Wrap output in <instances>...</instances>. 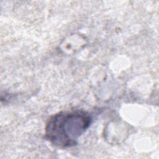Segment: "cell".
Masks as SVG:
<instances>
[{
  "instance_id": "cell-1",
  "label": "cell",
  "mask_w": 159,
  "mask_h": 159,
  "mask_svg": "<svg viewBox=\"0 0 159 159\" xmlns=\"http://www.w3.org/2000/svg\"><path fill=\"white\" fill-rule=\"evenodd\" d=\"M91 123V117L85 111L60 112L48 120L45 138L57 147H70L76 145L78 138L88 129Z\"/></svg>"
},
{
  "instance_id": "cell-2",
  "label": "cell",
  "mask_w": 159,
  "mask_h": 159,
  "mask_svg": "<svg viewBox=\"0 0 159 159\" xmlns=\"http://www.w3.org/2000/svg\"><path fill=\"white\" fill-rule=\"evenodd\" d=\"M85 44V39L81 35H72L63 42L62 50L65 52H71L78 50Z\"/></svg>"
}]
</instances>
